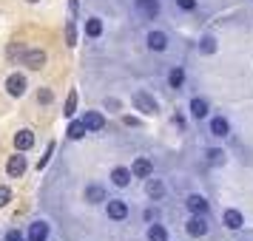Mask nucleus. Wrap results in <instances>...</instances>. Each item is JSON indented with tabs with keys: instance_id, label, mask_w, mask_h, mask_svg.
I'll return each mask as SVG.
<instances>
[{
	"instance_id": "nucleus-1",
	"label": "nucleus",
	"mask_w": 253,
	"mask_h": 241,
	"mask_svg": "<svg viewBox=\"0 0 253 241\" xmlns=\"http://www.w3.org/2000/svg\"><path fill=\"white\" fill-rule=\"evenodd\" d=\"M134 108H137V111H142V114H148V116H154L157 111H160L157 100H154L151 94H145V91H137V94H134Z\"/></svg>"
},
{
	"instance_id": "nucleus-2",
	"label": "nucleus",
	"mask_w": 253,
	"mask_h": 241,
	"mask_svg": "<svg viewBox=\"0 0 253 241\" xmlns=\"http://www.w3.org/2000/svg\"><path fill=\"white\" fill-rule=\"evenodd\" d=\"M23 66L26 69H43L46 66V54L40 48H29V51H23Z\"/></svg>"
},
{
	"instance_id": "nucleus-3",
	"label": "nucleus",
	"mask_w": 253,
	"mask_h": 241,
	"mask_svg": "<svg viewBox=\"0 0 253 241\" xmlns=\"http://www.w3.org/2000/svg\"><path fill=\"white\" fill-rule=\"evenodd\" d=\"M134 6H137V12L142 14L145 20H154V17L160 14V0H137Z\"/></svg>"
},
{
	"instance_id": "nucleus-4",
	"label": "nucleus",
	"mask_w": 253,
	"mask_h": 241,
	"mask_svg": "<svg viewBox=\"0 0 253 241\" xmlns=\"http://www.w3.org/2000/svg\"><path fill=\"white\" fill-rule=\"evenodd\" d=\"M185 230H188V236H194V239L205 236V233H208V221H205V216H196V213H194V218H188Z\"/></svg>"
},
{
	"instance_id": "nucleus-5",
	"label": "nucleus",
	"mask_w": 253,
	"mask_h": 241,
	"mask_svg": "<svg viewBox=\"0 0 253 241\" xmlns=\"http://www.w3.org/2000/svg\"><path fill=\"white\" fill-rule=\"evenodd\" d=\"M6 91L12 94V97H23L26 94V77L23 74H12V77L6 80Z\"/></svg>"
},
{
	"instance_id": "nucleus-6",
	"label": "nucleus",
	"mask_w": 253,
	"mask_h": 241,
	"mask_svg": "<svg viewBox=\"0 0 253 241\" xmlns=\"http://www.w3.org/2000/svg\"><path fill=\"white\" fill-rule=\"evenodd\" d=\"M6 173H9L12 179H17V176H23V173H26V156H20V153H14L12 159L6 162Z\"/></svg>"
},
{
	"instance_id": "nucleus-7",
	"label": "nucleus",
	"mask_w": 253,
	"mask_h": 241,
	"mask_svg": "<svg viewBox=\"0 0 253 241\" xmlns=\"http://www.w3.org/2000/svg\"><path fill=\"white\" fill-rule=\"evenodd\" d=\"M105 210H108V218H114V221H123V218L128 216V205L126 202H120V199H111Z\"/></svg>"
},
{
	"instance_id": "nucleus-8",
	"label": "nucleus",
	"mask_w": 253,
	"mask_h": 241,
	"mask_svg": "<svg viewBox=\"0 0 253 241\" xmlns=\"http://www.w3.org/2000/svg\"><path fill=\"white\" fill-rule=\"evenodd\" d=\"M188 210L191 213H196V216H205L208 213V202H205V196H199V193H194V196H188Z\"/></svg>"
},
{
	"instance_id": "nucleus-9",
	"label": "nucleus",
	"mask_w": 253,
	"mask_h": 241,
	"mask_svg": "<svg viewBox=\"0 0 253 241\" xmlns=\"http://www.w3.org/2000/svg\"><path fill=\"white\" fill-rule=\"evenodd\" d=\"M83 122H85V128H88V131H103V125H105V119H103V114H100V111H85Z\"/></svg>"
},
{
	"instance_id": "nucleus-10",
	"label": "nucleus",
	"mask_w": 253,
	"mask_h": 241,
	"mask_svg": "<svg viewBox=\"0 0 253 241\" xmlns=\"http://www.w3.org/2000/svg\"><path fill=\"white\" fill-rule=\"evenodd\" d=\"M32 145H35V134L32 131H17L14 134V148L17 150H29Z\"/></svg>"
},
{
	"instance_id": "nucleus-11",
	"label": "nucleus",
	"mask_w": 253,
	"mask_h": 241,
	"mask_svg": "<svg viewBox=\"0 0 253 241\" xmlns=\"http://www.w3.org/2000/svg\"><path fill=\"white\" fill-rule=\"evenodd\" d=\"M48 239V224L46 221H35L29 227V241H46Z\"/></svg>"
},
{
	"instance_id": "nucleus-12",
	"label": "nucleus",
	"mask_w": 253,
	"mask_h": 241,
	"mask_svg": "<svg viewBox=\"0 0 253 241\" xmlns=\"http://www.w3.org/2000/svg\"><path fill=\"white\" fill-rule=\"evenodd\" d=\"M222 221H225V227H228V230H239L242 224H245V218H242L239 210H225Z\"/></svg>"
},
{
	"instance_id": "nucleus-13",
	"label": "nucleus",
	"mask_w": 253,
	"mask_h": 241,
	"mask_svg": "<svg viewBox=\"0 0 253 241\" xmlns=\"http://www.w3.org/2000/svg\"><path fill=\"white\" fill-rule=\"evenodd\" d=\"M151 171H154V165H151L148 159H137V162H134V168H131V173H134L137 179H148Z\"/></svg>"
},
{
	"instance_id": "nucleus-14",
	"label": "nucleus",
	"mask_w": 253,
	"mask_h": 241,
	"mask_svg": "<svg viewBox=\"0 0 253 241\" xmlns=\"http://www.w3.org/2000/svg\"><path fill=\"white\" fill-rule=\"evenodd\" d=\"M228 131H230V125H228V119H225V116L211 119V134H213V137H228Z\"/></svg>"
},
{
	"instance_id": "nucleus-15",
	"label": "nucleus",
	"mask_w": 253,
	"mask_h": 241,
	"mask_svg": "<svg viewBox=\"0 0 253 241\" xmlns=\"http://www.w3.org/2000/svg\"><path fill=\"white\" fill-rule=\"evenodd\" d=\"M131 176L134 173L126 171V168H114V173H111V182L117 184V187H128V182H131Z\"/></svg>"
},
{
	"instance_id": "nucleus-16",
	"label": "nucleus",
	"mask_w": 253,
	"mask_h": 241,
	"mask_svg": "<svg viewBox=\"0 0 253 241\" xmlns=\"http://www.w3.org/2000/svg\"><path fill=\"white\" fill-rule=\"evenodd\" d=\"M165 46H168V37L162 34V32H151L148 34V48H154V51H165Z\"/></svg>"
},
{
	"instance_id": "nucleus-17",
	"label": "nucleus",
	"mask_w": 253,
	"mask_h": 241,
	"mask_svg": "<svg viewBox=\"0 0 253 241\" xmlns=\"http://www.w3.org/2000/svg\"><path fill=\"white\" fill-rule=\"evenodd\" d=\"M85 199H88L91 205H100V202H105V190L100 187V184H91V187L85 190Z\"/></svg>"
},
{
	"instance_id": "nucleus-18",
	"label": "nucleus",
	"mask_w": 253,
	"mask_h": 241,
	"mask_svg": "<svg viewBox=\"0 0 253 241\" xmlns=\"http://www.w3.org/2000/svg\"><path fill=\"white\" fill-rule=\"evenodd\" d=\"M148 241H168V230L162 224H151L148 227Z\"/></svg>"
},
{
	"instance_id": "nucleus-19",
	"label": "nucleus",
	"mask_w": 253,
	"mask_h": 241,
	"mask_svg": "<svg viewBox=\"0 0 253 241\" xmlns=\"http://www.w3.org/2000/svg\"><path fill=\"white\" fill-rule=\"evenodd\" d=\"M191 114H194L196 119H205V114H208V103H205V100H199V97H196V100H191Z\"/></svg>"
},
{
	"instance_id": "nucleus-20",
	"label": "nucleus",
	"mask_w": 253,
	"mask_h": 241,
	"mask_svg": "<svg viewBox=\"0 0 253 241\" xmlns=\"http://www.w3.org/2000/svg\"><path fill=\"white\" fill-rule=\"evenodd\" d=\"M85 34L88 37H100L103 34V20H100V17H91V20L85 23Z\"/></svg>"
},
{
	"instance_id": "nucleus-21",
	"label": "nucleus",
	"mask_w": 253,
	"mask_h": 241,
	"mask_svg": "<svg viewBox=\"0 0 253 241\" xmlns=\"http://www.w3.org/2000/svg\"><path fill=\"white\" fill-rule=\"evenodd\" d=\"M145 190H148L151 199H160V196L165 193V184H162L160 179H148V187H145Z\"/></svg>"
},
{
	"instance_id": "nucleus-22",
	"label": "nucleus",
	"mask_w": 253,
	"mask_h": 241,
	"mask_svg": "<svg viewBox=\"0 0 253 241\" xmlns=\"http://www.w3.org/2000/svg\"><path fill=\"white\" fill-rule=\"evenodd\" d=\"M85 131H88V128H85L83 119H80V122H71V125H69V139H83V137H85Z\"/></svg>"
},
{
	"instance_id": "nucleus-23",
	"label": "nucleus",
	"mask_w": 253,
	"mask_h": 241,
	"mask_svg": "<svg viewBox=\"0 0 253 241\" xmlns=\"http://www.w3.org/2000/svg\"><path fill=\"white\" fill-rule=\"evenodd\" d=\"M182 82H185V71L182 69H173L171 74H168V85H171V88H182Z\"/></svg>"
},
{
	"instance_id": "nucleus-24",
	"label": "nucleus",
	"mask_w": 253,
	"mask_h": 241,
	"mask_svg": "<svg viewBox=\"0 0 253 241\" xmlns=\"http://www.w3.org/2000/svg\"><path fill=\"white\" fill-rule=\"evenodd\" d=\"M208 162H211L213 168H219V165H225V153H222L219 148H211L208 150Z\"/></svg>"
},
{
	"instance_id": "nucleus-25",
	"label": "nucleus",
	"mask_w": 253,
	"mask_h": 241,
	"mask_svg": "<svg viewBox=\"0 0 253 241\" xmlns=\"http://www.w3.org/2000/svg\"><path fill=\"white\" fill-rule=\"evenodd\" d=\"M74 111H77V91L69 94V100H66V108H63V114L66 116H74Z\"/></svg>"
},
{
	"instance_id": "nucleus-26",
	"label": "nucleus",
	"mask_w": 253,
	"mask_h": 241,
	"mask_svg": "<svg viewBox=\"0 0 253 241\" xmlns=\"http://www.w3.org/2000/svg\"><path fill=\"white\" fill-rule=\"evenodd\" d=\"M199 48H202V54H213L216 51V40L213 37H202L199 40Z\"/></svg>"
},
{
	"instance_id": "nucleus-27",
	"label": "nucleus",
	"mask_w": 253,
	"mask_h": 241,
	"mask_svg": "<svg viewBox=\"0 0 253 241\" xmlns=\"http://www.w3.org/2000/svg\"><path fill=\"white\" fill-rule=\"evenodd\" d=\"M66 40H69V46H77V32H74V23L71 20L66 26Z\"/></svg>"
},
{
	"instance_id": "nucleus-28",
	"label": "nucleus",
	"mask_w": 253,
	"mask_h": 241,
	"mask_svg": "<svg viewBox=\"0 0 253 241\" xmlns=\"http://www.w3.org/2000/svg\"><path fill=\"white\" fill-rule=\"evenodd\" d=\"M9 202H12V190L9 187H0V207H6Z\"/></svg>"
},
{
	"instance_id": "nucleus-29",
	"label": "nucleus",
	"mask_w": 253,
	"mask_h": 241,
	"mask_svg": "<svg viewBox=\"0 0 253 241\" xmlns=\"http://www.w3.org/2000/svg\"><path fill=\"white\" fill-rule=\"evenodd\" d=\"M176 6L185 9V12H191V9H196V0H176Z\"/></svg>"
},
{
	"instance_id": "nucleus-30",
	"label": "nucleus",
	"mask_w": 253,
	"mask_h": 241,
	"mask_svg": "<svg viewBox=\"0 0 253 241\" xmlns=\"http://www.w3.org/2000/svg\"><path fill=\"white\" fill-rule=\"evenodd\" d=\"M6 241H23V233L20 230H9L6 233Z\"/></svg>"
},
{
	"instance_id": "nucleus-31",
	"label": "nucleus",
	"mask_w": 253,
	"mask_h": 241,
	"mask_svg": "<svg viewBox=\"0 0 253 241\" xmlns=\"http://www.w3.org/2000/svg\"><path fill=\"white\" fill-rule=\"evenodd\" d=\"M51 150H54V142H51V145L46 148V156H43V159L37 162V168H46V165H48V156H51Z\"/></svg>"
},
{
	"instance_id": "nucleus-32",
	"label": "nucleus",
	"mask_w": 253,
	"mask_h": 241,
	"mask_svg": "<svg viewBox=\"0 0 253 241\" xmlns=\"http://www.w3.org/2000/svg\"><path fill=\"white\" fill-rule=\"evenodd\" d=\"M37 100H40V103H51V91H46V88H43V91L37 94Z\"/></svg>"
},
{
	"instance_id": "nucleus-33",
	"label": "nucleus",
	"mask_w": 253,
	"mask_h": 241,
	"mask_svg": "<svg viewBox=\"0 0 253 241\" xmlns=\"http://www.w3.org/2000/svg\"><path fill=\"white\" fill-rule=\"evenodd\" d=\"M29 3H37V0H29Z\"/></svg>"
}]
</instances>
